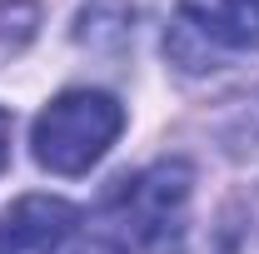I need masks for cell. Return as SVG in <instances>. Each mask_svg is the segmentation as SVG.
Returning <instances> with one entry per match:
<instances>
[{"instance_id":"obj_1","label":"cell","mask_w":259,"mask_h":254,"mask_svg":"<svg viewBox=\"0 0 259 254\" xmlns=\"http://www.w3.org/2000/svg\"><path fill=\"white\" fill-rule=\"evenodd\" d=\"M190 190H194V170L185 159H160L150 170H140L135 180H120L115 194L105 199L95 229L120 244V249H160L164 239H175L185 224V204H190Z\"/></svg>"},{"instance_id":"obj_2","label":"cell","mask_w":259,"mask_h":254,"mask_svg":"<svg viewBox=\"0 0 259 254\" xmlns=\"http://www.w3.org/2000/svg\"><path fill=\"white\" fill-rule=\"evenodd\" d=\"M125 130V110L120 100L105 90H70V95L50 100L35 120V159L50 175H85Z\"/></svg>"},{"instance_id":"obj_3","label":"cell","mask_w":259,"mask_h":254,"mask_svg":"<svg viewBox=\"0 0 259 254\" xmlns=\"http://www.w3.org/2000/svg\"><path fill=\"white\" fill-rule=\"evenodd\" d=\"M75 204L50 194H25L0 215V254H55L75 234Z\"/></svg>"},{"instance_id":"obj_4","label":"cell","mask_w":259,"mask_h":254,"mask_svg":"<svg viewBox=\"0 0 259 254\" xmlns=\"http://www.w3.org/2000/svg\"><path fill=\"white\" fill-rule=\"evenodd\" d=\"M180 15L209 45L259 50V0H180Z\"/></svg>"},{"instance_id":"obj_5","label":"cell","mask_w":259,"mask_h":254,"mask_svg":"<svg viewBox=\"0 0 259 254\" xmlns=\"http://www.w3.org/2000/svg\"><path fill=\"white\" fill-rule=\"evenodd\" d=\"M220 140H225V150H229L234 159L259 164V95L239 100L225 120H220Z\"/></svg>"},{"instance_id":"obj_6","label":"cell","mask_w":259,"mask_h":254,"mask_svg":"<svg viewBox=\"0 0 259 254\" xmlns=\"http://www.w3.org/2000/svg\"><path fill=\"white\" fill-rule=\"evenodd\" d=\"M35 25H40V5L35 0H0V65L30 45Z\"/></svg>"},{"instance_id":"obj_7","label":"cell","mask_w":259,"mask_h":254,"mask_svg":"<svg viewBox=\"0 0 259 254\" xmlns=\"http://www.w3.org/2000/svg\"><path fill=\"white\" fill-rule=\"evenodd\" d=\"M234 229L229 224H209V229H180L175 239H164L155 254H234Z\"/></svg>"},{"instance_id":"obj_8","label":"cell","mask_w":259,"mask_h":254,"mask_svg":"<svg viewBox=\"0 0 259 254\" xmlns=\"http://www.w3.org/2000/svg\"><path fill=\"white\" fill-rule=\"evenodd\" d=\"M5 159H10V115L0 110V170H5Z\"/></svg>"}]
</instances>
